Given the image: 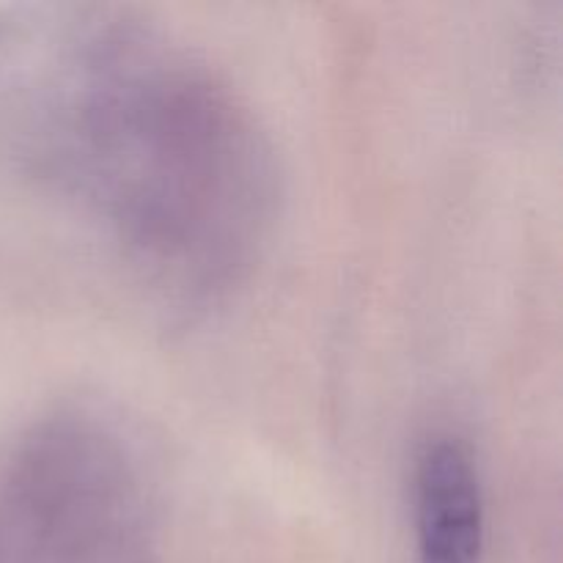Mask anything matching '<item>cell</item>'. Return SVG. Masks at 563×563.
<instances>
[{
	"instance_id": "obj_1",
	"label": "cell",
	"mask_w": 563,
	"mask_h": 563,
	"mask_svg": "<svg viewBox=\"0 0 563 563\" xmlns=\"http://www.w3.org/2000/svg\"><path fill=\"white\" fill-rule=\"evenodd\" d=\"M36 141L47 176L174 300L225 295L273 231L275 159L253 113L141 25L77 27L49 53Z\"/></svg>"
},
{
	"instance_id": "obj_2",
	"label": "cell",
	"mask_w": 563,
	"mask_h": 563,
	"mask_svg": "<svg viewBox=\"0 0 563 563\" xmlns=\"http://www.w3.org/2000/svg\"><path fill=\"white\" fill-rule=\"evenodd\" d=\"M418 563H482L487 504L473 451L456 434L423 440L412 471Z\"/></svg>"
}]
</instances>
